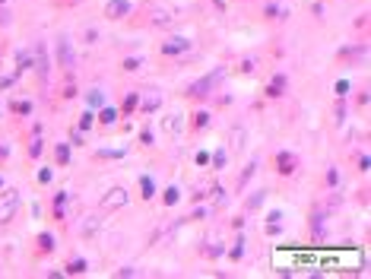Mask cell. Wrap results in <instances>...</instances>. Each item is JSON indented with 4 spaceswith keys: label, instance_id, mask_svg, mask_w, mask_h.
Segmentation results:
<instances>
[{
    "label": "cell",
    "instance_id": "11",
    "mask_svg": "<svg viewBox=\"0 0 371 279\" xmlns=\"http://www.w3.org/2000/svg\"><path fill=\"white\" fill-rule=\"evenodd\" d=\"M38 244H42L45 251H54V238L51 235H42V238H38Z\"/></svg>",
    "mask_w": 371,
    "mask_h": 279
},
{
    "label": "cell",
    "instance_id": "13",
    "mask_svg": "<svg viewBox=\"0 0 371 279\" xmlns=\"http://www.w3.org/2000/svg\"><path fill=\"white\" fill-rule=\"evenodd\" d=\"M174 200H178V190L168 187V190H165V203H174Z\"/></svg>",
    "mask_w": 371,
    "mask_h": 279
},
{
    "label": "cell",
    "instance_id": "8",
    "mask_svg": "<svg viewBox=\"0 0 371 279\" xmlns=\"http://www.w3.org/2000/svg\"><path fill=\"white\" fill-rule=\"evenodd\" d=\"M83 42H86V45H96V42H99V29L86 25V29H83Z\"/></svg>",
    "mask_w": 371,
    "mask_h": 279
},
{
    "label": "cell",
    "instance_id": "9",
    "mask_svg": "<svg viewBox=\"0 0 371 279\" xmlns=\"http://www.w3.org/2000/svg\"><path fill=\"white\" fill-rule=\"evenodd\" d=\"M140 187H143V197H152V187H156V184H152V178H143Z\"/></svg>",
    "mask_w": 371,
    "mask_h": 279
},
{
    "label": "cell",
    "instance_id": "2",
    "mask_svg": "<svg viewBox=\"0 0 371 279\" xmlns=\"http://www.w3.org/2000/svg\"><path fill=\"white\" fill-rule=\"evenodd\" d=\"M127 200H130V197H127V190H124V187H111V190H108V194L102 197V203H99V207H102L105 212H111V209L127 207Z\"/></svg>",
    "mask_w": 371,
    "mask_h": 279
},
{
    "label": "cell",
    "instance_id": "6",
    "mask_svg": "<svg viewBox=\"0 0 371 279\" xmlns=\"http://www.w3.org/2000/svg\"><path fill=\"white\" fill-rule=\"evenodd\" d=\"M187 45H191V42H187V38H172V42L165 45V51H168V54H172V51H184Z\"/></svg>",
    "mask_w": 371,
    "mask_h": 279
},
{
    "label": "cell",
    "instance_id": "5",
    "mask_svg": "<svg viewBox=\"0 0 371 279\" xmlns=\"http://www.w3.org/2000/svg\"><path fill=\"white\" fill-rule=\"evenodd\" d=\"M162 127H165L168 134H181V115L174 111L172 117H165V121H162Z\"/></svg>",
    "mask_w": 371,
    "mask_h": 279
},
{
    "label": "cell",
    "instance_id": "7",
    "mask_svg": "<svg viewBox=\"0 0 371 279\" xmlns=\"http://www.w3.org/2000/svg\"><path fill=\"white\" fill-rule=\"evenodd\" d=\"M60 64H64V67H67V64H70L73 61V54H70V48H67V38H60Z\"/></svg>",
    "mask_w": 371,
    "mask_h": 279
},
{
    "label": "cell",
    "instance_id": "4",
    "mask_svg": "<svg viewBox=\"0 0 371 279\" xmlns=\"http://www.w3.org/2000/svg\"><path fill=\"white\" fill-rule=\"evenodd\" d=\"M245 143H247L245 127H232V134H228V146H232V152H241V149H245Z\"/></svg>",
    "mask_w": 371,
    "mask_h": 279
},
{
    "label": "cell",
    "instance_id": "3",
    "mask_svg": "<svg viewBox=\"0 0 371 279\" xmlns=\"http://www.w3.org/2000/svg\"><path fill=\"white\" fill-rule=\"evenodd\" d=\"M127 13H130V3H127V0H108L105 3L108 19H121V16H127Z\"/></svg>",
    "mask_w": 371,
    "mask_h": 279
},
{
    "label": "cell",
    "instance_id": "10",
    "mask_svg": "<svg viewBox=\"0 0 371 279\" xmlns=\"http://www.w3.org/2000/svg\"><path fill=\"white\" fill-rule=\"evenodd\" d=\"M86 270V260H73L70 267H67V273H83Z\"/></svg>",
    "mask_w": 371,
    "mask_h": 279
},
{
    "label": "cell",
    "instance_id": "12",
    "mask_svg": "<svg viewBox=\"0 0 371 279\" xmlns=\"http://www.w3.org/2000/svg\"><path fill=\"white\" fill-rule=\"evenodd\" d=\"M67 156H70V149H67V146H57V162H67Z\"/></svg>",
    "mask_w": 371,
    "mask_h": 279
},
{
    "label": "cell",
    "instance_id": "1",
    "mask_svg": "<svg viewBox=\"0 0 371 279\" xmlns=\"http://www.w3.org/2000/svg\"><path fill=\"white\" fill-rule=\"evenodd\" d=\"M16 209H19V190H3L0 194V222H10L13 216H16Z\"/></svg>",
    "mask_w": 371,
    "mask_h": 279
}]
</instances>
